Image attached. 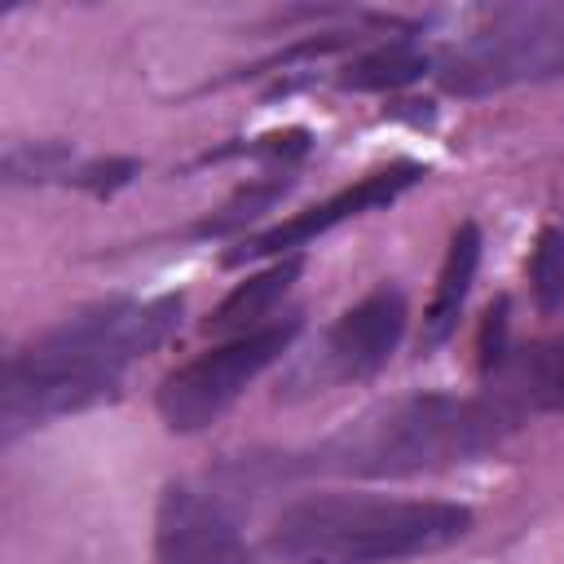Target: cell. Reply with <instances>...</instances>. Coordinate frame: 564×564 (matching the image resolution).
<instances>
[{
	"label": "cell",
	"instance_id": "cell-18",
	"mask_svg": "<svg viewBox=\"0 0 564 564\" xmlns=\"http://www.w3.org/2000/svg\"><path fill=\"white\" fill-rule=\"evenodd\" d=\"M507 300H498V304H489L485 308V326H480V370H485V379L507 361Z\"/></svg>",
	"mask_w": 564,
	"mask_h": 564
},
{
	"label": "cell",
	"instance_id": "cell-15",
	"mask_svg": "<svg viewBox=\"0 0 564 564\" xmlns=\"http://www.w3.org/2000/svg\"><path fill=\"white\" fill-rule=\"evenodd\" d=\"M529 291L538 313L564 308V229H542L529 256Z\"/></svg>",
	"mask_w": 564,
	"mask_h": 564
},
{
	"label": "cell",
	"instance_id": "cell-3",
	"mask_svg": "<svg viewBox=\"0 0 564 564\" xmlns=\"http://www.w3.org/2000/svg\"><path fill=\"white\" fill-rule=\"evenodd\" d=\"M471 524V507L445 498L313 494L278 511L269 551L282 564H397L463 542Z\"/></svg>",
	"mask_w": 564,
	"mask_h": 564
},
{
	"label": "cell",
	"instance_id": "cell-8",
	"mask_svg": "<svg viewBox=\"0 0 564 564\" xmlns=\"http://www.w3.org/2000/svg\"><path fill=\"white\" fill-rule=\"evenodd\" d=\"M154 564H251L238 520L194 485H167L154 511Z\"/></svg>",
	"mask_w": 564,
	"mask_h": 564
},
{
	"label": "cell",
	"instance_id": "cell-17",
	"mask_svg": "<svg viewBox=\"0 0 564 564\" xmlns=\"http://www.w3.org/2000/svg\"><path fill=\"white\" fill-rule=\"evenodd\" d=\"M137 172H141L137 159H93V163H79L66 181L79 185V189H88V194H115V189L128 185Z\"/></svg>",
	"mask_w": 564,
	"mask_h": 564
},
{
	"label": "cell",
	"instance_id": "cell-2",
	"mask_svg": "<svg viewBox=\"0 0 564 564\" xmlns=\"http://www.w3.org/2000/svg\"><path fill=\"white\" fill-rule=\"evenodd\" d=\"M520 414H511L498 397H454V392H414L383 401L317 449H308L304 471H339V476H419L445 471L458 463H476L498 449L516 432Z\"/></svg>",
	"mask_w": 564,
	"mask_h": 564
},
{
	"label": "cell",
	"instance_id": "cell-13",
	"mask_svg": "<svg viewBox=\"0 0 564 564\" xmlns=\"http://www.w3.org/2000/svg\"><path fill=\"white\" fill-rule=\"evenodd\" d=\"M286 189H291V176H286V172H264V176L238 185L216 212H207L203 220H194L189 238H225V234H238V229H247L251 220H260Z\"/></svg>",
	"mask_w": 564,
	"mask_h": 564
},
{
	"label": "cell",
	"instance_id": "cell-14",
	"mask_svg": "<svg viewBox=\"0 0 564 564\" xmlns=\"http://www.w3.org/2000/svg\"><path fill=\"white\" fill-rule=\"evenodd\" d=\"M4 185H44V181H66L70 167V150L62 141H13L4 150Z\"/></svg>",
	"mask_w": 564,
	"mask_h": 564
},
{
	"label": "cell",
	"instance_id": "cell-16",
	"mask_svg": "<svg viewBox=\"0 0 564 564\" xmlns=\"http://www.w3.org/2000/svg\"><path fill=\"white\" fill-rule=\"evenodd\" d=\"M313 145V137L304 128H286V132H264V137H251V141H234V145H220V150H207L203 163H220V159H264L273 163L278 172H286L295 159H304Z\"/></svg>",
	"mask_w": 564,
	"mask_h": 564
},
{
	"label": "cell",
	"instance_id": "cell-6",
	"mask_svg": "<svg viewBox=\"0 0 564 564\" xmlns=\"http://www.w3.org/2000/svg\"><path fill=\"white\" fill-rule=\"evenodd\" d=\"M423 176H427L423 163H392V167L366 172L361 181L344 185L339 194H330V198H322V203H313V207H304V212H295V216H286V220H278V225H269V229L242 238V247L225 251V264L300 256V247H308L313 238L330 234L335 225H344V220H352V216H361V212H375V207L397 203V198H401L410 185H419Z\"/></svg>",
	"mask_w": 564,
	"mask_h": 564
},
{
	"label": "cell",
	"instance_id": "cell-10",
	"mask_svg": "<svg viewBox=\"0 0 564 564\" xmlns=\"http://www.w3.org/2000/svg\"><path fill=\"white\" fill-rule=\"evenodd\" d=\"M476 269H480V229L471 220H463L449 234V247H445V260H441V273H436V291H432V304L423 313V335H419L423 352L441 348L458 330V317H463V304L471 295Z\"/></svg>",
	"mask_w": 564,
	"mask_h": 564
},
{
	"label": "cell",
	"instance_id": "cell-7",
	"mask_svg": "<svg viewBox=\"0 0 564 564\" xmlns=\"http://www.w3.org/2000/svg\"><path fill=\"white\" fill-rule=\"evenodd\" d=\"M405 322H410V308H405V295L397 286H375L370 295H361L352 308H344L335 317V326L322 335V348H317V383H344V379H370L379 375L401 335H405Z\"/></svg>",
	"mask_w": 564,
	"mask_h": 564
},
{
	"label": "cell",
	"instance_id": "cell-9",
	"mask_svg": "<svg viewBox=\"0 0 564 564\" xmlns=\"http://www.w3.org/2000/svg\"><path fill=\"white\" fill-rule=\"evenodd\" d=\"M494 392L511 414L524 410H564V339L533 344L507 352V361L489 375Z\"/></svg>",
	"mask_w": 564,
	"mask_h": 564
},
{
	"label": "cell",
	"instance_id": "cell-12",
	"mask_svg": "<svg viewBox=\"0 0 564 564\" xmlns=\"http://www.w3.org/2000/svg\"><path fill=\"white\" fill-rule=\"evenodd\" d=\"M427 70H432V53L423 44H414L410 35H397V40L361 48L352 62H344L335 84L344 93H397V88L423 79Z\"/></svg>",
	"mask_w": 564,
	"mask_h": 564
},
{
	"label": "cell",
	"instance_id": "cell-1",
	"mask_svg": "<svg viewBox=\"0 0 564 564\" xmlns=\"http://www.w3.org/2000/svg\"><path fill=\"white\" fill-rule=\"evenodd\" d=\"M181 308V295L106 300L22 344L0 379V436L13 441L26 427L115 397L123 370L176 335Z\"/></svg>",
	"mask_w": 564,
	"mask_h": 564
},
{
	"label": "cell",
	"instance_id": "cell-5",
	"mask_svg": "<svg viewBox=\"0 0 564 564\" xmlns=\"http://www.w3.org/2000/svg\"><path fill=\"white\" fill-rule=\"evenodd\" d=\"M295 335H300V317L286 313V317H273L269 326L234 335V339L189 357L185 366L167 370L154 392V405H159V419L167 423V432L185 436V432L212 427L247 392V383H256L273 361L286 357Z\"/></svg>",
	"mask_w": 564,
	"mask_h": 564
},
{
	"label": "cell",
	"instance_id": "cell-11",
	"mask_svg": "<svg viewBox=\"0 0 564 564\" xmlns=\"http://www.w3.org/2000/svg\"><path fill=\"white\" fill-rule=\"evenodd\" d=\"M300 269H304L300 256H282V260H273L269 269L251 273L247 282H238V286L212 308L207 330L234 339V335H247V330H256V326H269V322H273L269 313L282 304V295L291 291V282L300 278Z\"/></svg>",
	"mask_w": 564,
	"mask_h": 564
},
{
	"label": "cell",
	"instance_id": "cell-4",
	"mask_svg": "<svg viewBox=\"0 0 564 564\" xmlns=\"http://www.w3.org/2000/svg\"><path fill=\"white\" fill-rule=\"evenodd\" d=\"M441 88L485 97L516 84L564 79V0H529L494 9L436 62Z\"/></svg>",
	"mask_w": 564,
	"mask_h": 564
}]
</instances>
